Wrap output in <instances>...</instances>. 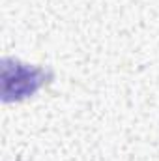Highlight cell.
Here are the masks:
<instances>
[{
	"label": "cell",
	"instance_id": "cell-1",
	"mask_svg": "<svg viewBox=\"0 0 159 161\" xmlns=\"http://www.w3.org/2000/svg\"><path fill=\"white\" fill-rule=\"evenodd\" d=\"M49 79V71L21 64L17 60H4L2 66V96L4 101L13 99H25L32 94H36Z\"/></svg>",
	"mask_w": 159,
	"mask_h": 161
}]
</instances>
